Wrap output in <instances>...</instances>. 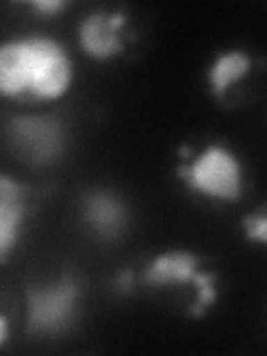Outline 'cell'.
Here are the masks:
<instances>
[{"mask_svg":"<svg viewBox=\"0 0 267 356\" xmlns=\"http://www.w3.org/2000/svg\"><path fill=\"white\" fill-rule=\"evenodd\" d=\"M72 60L54 38L9 40L0 49V94L20 96L25 89L42 100L60 98L72 83Z\"/></svg>","mask_w":267,"mask_h":356,"instance_id":"6da1fadb","label":"cell"},{"mask_svg":"<svg viewBox=\"0 0 267 356\" xmlns=\"http://www.w3.org/2000/svg\"><path fill=\"white\" fill-rule=\"evenodd\" d=\"M27 334H63L78 316L81 281L74 270L60 274L58 281L47 285H27Z\"/></svg>","mask_w":267,"mask_h":356,"instance_id":"7a4b0ae2","label":"cell"},{"mask_svg":"<svg viewBox=\"0 0 267 356\" xmlns=\"http://www.w3.org/2000/svg\"><path fill=\"white\" fill-rule=\"evenodd\" d=\"M143 281L149 287H167L178 283H189L196 289V303L189 307L192 316H203L205 309L216 303V274L200 270V259L187 250H170L159 254L152 263H147L143 272Z\"/></svg>","mask_w":267,"mask_h":356,"instance_id":"3957f363","label":"cell"},{"mask_svg":"<svg viewBox=\"0 0 267 356\" xmlns=\"http://www.w3.org/2000/svg\"><path fill=\"white\" fill-rule=\"evenodd\" d=\"M7 138L14 154L31 167L51 165L65 152V125L54 114H20L9 118Z\"/></svg>","mask_w":267,"mask_h":356,"instance_id":"277c9868","label":"cell"},{"mask_svg":"<svg viewBox=\"0 0 267 356\" xmlns=\"http://www.w3.org/2000/svg\"><path fill=\"white\" fill-rule=\"evenodd\" d=\"M176 174L200 194L234 203L243 194V170L238 159L222 145H209L194 163L178 167Z\"/></svg>","mask_w":267,"mask_h":356,"instance_id":"5b68a950","label":"cell"},{"mask_svg":"<svg viewBox=\"0 0 267 356\" xmlns=\"http://www.w3.org/2000/svg\"><path fill=\"white\" fill-rule=\"evenodd\" d=\"M81 216L100 241H116L127 229L129 211L122 198L103 187H94L81 196Z\"/></svg>","mask_w":267,"mask_h":356,"instance_id":"8992f818","label":"cell"},{"mask_svg":"<svg viewBox=\"0 0 267 356\" xmlns=\"http://www.w3.org/2000/svg\"><path fill=\"white\" fill-rule=\"evenodd\" d=\"M125 11H94L83 18L78 27V40L87 56L96 60L114 58L125 51V42L120 38V29L125 27Z\"/></svg>","mask_w":267,"mask_h":356,"instance_id":"52a82bcc","label":"cell"},{"mask_svg":"<svg viewBox=\"0 0 267 356\" xmlns=\"http://www.w3.org/2000/svg\"><path fill=\"white\" fill-rule=\"evenodd\" d=\"M29 211V187L16 183L11 176L0 178V256H7L18 241V234Z\"/></svg>","mask_w":267,"mask_h":356,"instance_id":"ba28073f","label":"cell"},{"mask_svg":"<svg viewBox=\"0 0 267 356\" xmlns=\"http://www.w3.org/2000/svg\"><path fill=\"white\" fill-rule=\"evenodd\" d=\"M250 65H252L250 56L241 49H232V51L220 54L207 72V83H209L211 94L214 96L225 94L229 85L241 81V78L248 74Z\"/></svg>","mask_w":267,"mask_h":356,"instance_id":"9c48e42d","label":"cell"},{"mask_svg":"<svg viewBox=\"0 0 267 356\" xmlns=\"http://www.w3.org/2000/svg\"><path fill=\"white\" fill-rule=\"evenodd\" d=\"M243 232L250 241L267 243V205L243 218Z\"/></svg>","mask_w":267,"mask_h":356,"instance_id":"30bf717a","label":"cell"},{"mask_svg":"<svg viewBox=\"0 0 267 356\" xmlns=\"http://www.w3.org/2000/svg\"><path fill=\"white\" fill-rule=\"evenodd\" d=\"M111 289H114L116 294H129L131 289H134V274L131 270H120L116 274V278L111 281Z\"/></svg>","mask_w":267,"mask_h":356,"instance_id":"8fae6325","label":"cell"},{"mask_svg":"<svg viewBox=\"0 0 267 356\" xmlns=\"http://www.w3.org/2000/svg\"><path fill=\"white\" fill-rule=\"evenodd\" d=\"M36 11H40V14L49 16V14H58L60 9L67 7L65 0H33V3H29Z\"/></svg>","mask_w":267,"mask_h":356,"instance_id":"7c38bea8","label":"cell"},{"mask_svg":"<svg viewBox=\"0 0 267 356\" xmlns=\"http://www.w3.org/2000/svg\"><path fill=\"white\" fill-rule=\"evenodd\" d=\"M7 337H9V330H7V318L3 316L0 318V345L7 343Z\"/></svg>","mask_w":267,"mask_h":356,"instance_id":"4fadbf2b","label":"cell"}]
</instances>
